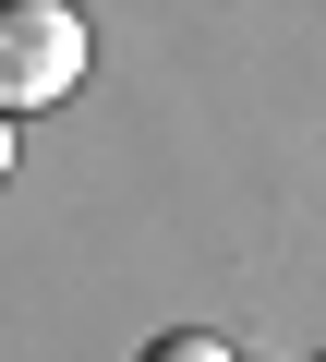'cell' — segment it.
<instances>
[{"label": "cell", "instance_id": "cell-1", "mask_svg": "<svg viewBox=\"0 0 326 362\" xmlns=\"http://www.w3.org/2000/svg\"><path fill=\"white\" fill-rule=\"evenodd\" d=\"M85 73V13L73 0H0V109H49Z\"/></svg>", "mask_w": 326, "mask_h": 362}, {"label": "cell", "instance_id": "cell-2", "mask_svg": "<svg viewBox=\"0 0 326 362\" xmlns=\"http://www.w3.org/2000/svg\"><path fill=\"white\" fill-rule=\"evenodd\" d=\"M145 362H230V350H218V338H157Z\"/></svg>", "mask_w": 326, "mask_h": 362}]
</instances>
